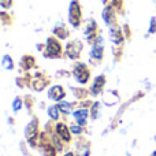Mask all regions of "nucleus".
<instances>
[{"label":"nucleus","instance_id":"obj_1","mask_svg":"<svg viewBox=\"0 0 156 156\" xmlns=\"http://www.w3.org/2000/svg\"><path fill=\"white\" fill-rule=\"evenodd\" d=\"M74 76L77 77V80L80 81V82H86L89 78V70L86 69L85 65H78L76 67V70H74Z\"/></svg>","mask_w":156,"mask_h":156},{"label":"nucleus","instance_id":"obj_2","mask_svg":"<svg viewBox=\"0 0 156 156\" xmlns=\"http://www.w3.org/2000/svg\"><path fill=\"white\" fill-rule=\"evenodd\" d=\"M49 97L55 100H60L65 97V90H63L62 86H54V88L49 90Z\"/></svg>","mask_w":156,"mask_h":156},{"label":"nucleus","instance_id":"obj_3","mask_svg":"<svg viewBox=\"0 0 156 156\" xmlns=\"http://www.w3.org/2000/svg\"><path fill=\"white\" fill-rule=\"evenodd\" d=\"M56 130H58V134H59L60 137L63 138V140H66V141L70 140V133H69V129L66 127V125L59 123L56 126Z\"/></svg>","mask_w":156,"mask_h":156},{"label":"nucleus","instance_id":"obj_4","mask_svg":"<svg viewBox=\"0 0 156 156\" xmlns=\"http://www.w3.org/2000/svg\"><path fill=\"white\" fill-rule=\"evenodd\" d=\"M76 118L80 122V125H85V119L88 118V111H77L76 112Z\"/></svg>","mask_w":156,"mask_h":156},{"label":"nucleus","instance_id":"obj_5","mask_svg":"<svg viewBox=\"0 0 156 156\" xmlns=\"http://www.w3.org/2000/svg\"><path fill=\"white\" fill-rule=\"evenodd\" d=\"M66 156H74L73 154H67V155H66Z\"/></svg>","mask_w":156,"mask_h":156}]
</instances>
